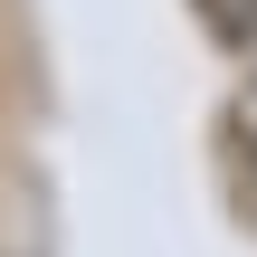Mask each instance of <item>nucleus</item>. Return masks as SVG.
<instances>
[]
</instances>
